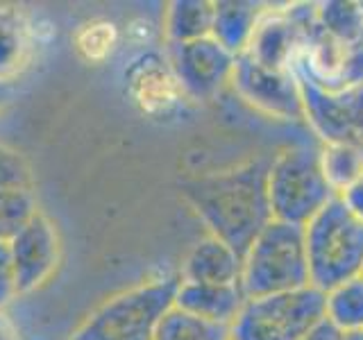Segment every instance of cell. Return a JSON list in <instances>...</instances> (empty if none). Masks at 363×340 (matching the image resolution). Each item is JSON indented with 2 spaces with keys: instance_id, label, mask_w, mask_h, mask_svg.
I'll return each mask as SVG.
<instances>
[{
  "instance_id": "6da1fadb",
  "label": "cell",
  "mask_w": 363,
  "mask_h": 340,
  "mask_svg": "<svg viewBox=\"0 0 363 340\" xmlns=\"http://www.w3.org/2000/svg\"><path fill=\"white\" fill-rule=\"evenodd\" d=\"M270 159H257L232 170L191 179L182 196L191 204L207 232L238 254H245L255 236L272 220L266 173Z\"/></svg>"
},
{
  "instance_id": "7a4b0ae2",
  "label": "cell",
  "mask_w": 363,
  "mask_h": 340,
  "mask_svg": "<svg viewBox=\"0 0 363 340\" xmlns=\"http://www.w3.org/2000/svg\"><path fill=\"white\" fill-rule=\"evenodd\" d=\"M179 275H162L121 290L91 311L68 340H152L175 306Z\"/></svg>"
},
{
  "instance_id": "3957f363",
  "label": "cell",
  "mask_w": 363,
  "mask_h": 340,
  "mask_svg": "<svg viewBox=\"0 0 363 340\" xmlns=\"http://www.w3.org/2000/svg\"><path fill=\"white\" fill-rule=\"evenodd\" d=\"M238 286L245 300L309 286L304 227L270 220L245 249Z\"/></svg>"
},
{
  "instance_id": "277c9868",
  "label": "cell",
  "mask_w": 363,
  "mask_h": 340,
  "mask_svg": "<svg viewBox=\"0 0 363 340\" xmlns=\"http://www.w3.org/2000/svg\"><path fill=\"white\" fill-rule=\"evenodd\" d=\"M309 286L327 293L363 275V222L334 198L304 225Z\"/></svg>"
},
{
  "instance_id": "5b68a950",
  "label": "cell",
  "mask_w": 363,
  "mask_h": 340,
  "mask_svg": "<svg viewBox=\"0 0 363 340\" xmlns=\"http://www.w3.org/2000/svg\"><path fill=\"white\" fill-rule=\"evenodd\" d=\"M272 220L304 227L336 198L327 184L320 152L313 145H289L272 154L266 173Z\"/></svg>"
},
{
  "instance_id": "8992f818",
  "label": "cell",
  "mask_w": 363,
  "mask_h": 340,
  "mask_svg": "<svg viewBox=\"0 0 363 340\" xmlns=\"http://www.w3.org/2000/svg\"><path fill=\"white\" fill-rule=\"evenodd\" d=\"M325 317V293L313 286L247 298L230 324L232 340H302Z\"/></svg>"
},
{
  "instance_id": "52a82bcc",
  "label": "cell",
  "mask_w": 363,
  "mask_h": 340,
  "mask_svg": "<svg viewBox=\"0 0 363 340\" xmlns=\"http://www.w3.org/2000/svg\"><path fill=\"white\" fill-rule=\"evenodd\" d=\"M123 86L132 105L152 120H175L191 105L164 50L136 52L123 71Z\"/></svg>"
},
{
  "instance_id": "ba28073f",
  "label": "cell",
  "mask_w": 363,
  "mask_h": 340,
  "mask_svg": "<svg viewBox=\"0 0 363 340\" xmlns=\"http://www.w3.org/2000/svg\"><path fill=\"white\" fill-rule=\"evenodd\" d=\"M304 105V123L320 143L363 147V86L327 91L298 77Z\"/></svg>"
},
{
  "instance_id": "9c48e42d",
  "label": "cell",
  "mask_w": 363,
  "mask_h": 340,
  "mask_svg": "<svg viewBox=\"0 0 363 340\" xmlns=\"http://www.w3.org/2000/svg\"><path fill=\"white\" fill-rule=\"evenodd\" d=\"M230 86L245 105L277 120H304V105L298 75L293 71H275L238 55Z\"/></svg>"
},
{
  "instance_id": "30bf717a",
  "label": "cell",
  "mask_w": 363,
  "mask_h": 340,
  "mask_svg": "<svg viewBox=\"0 0 363 340\" xmlns=\"http://www.w3.org/2000/svg\"><path fill=\"white\" fill-rule=\"evenodd\" d=\"M11 272L16 295L37 293L62 266L64 247L57 222L45 211H37L32 220L9 241Z\"/></svg>"
},
{
  "instance_id": "8fae6325",
  "label": "cell",
  "mask_w": 363,
  "mask_h": 340,
  "mask_svg": "<svg viewBox=\"0 0 363 340\" xmlns=\"http://www.w3.org/2000/svg\"><path fill=\"white\" fill-rule=\"evenodd\" d=\"M164 55L191 102L216 100L225 86H230L236 57L211 37L189 43H164Z\"/></svg>"
},
{
  "instance_id": "7c38bea8",
  "label": "cell",
  "mask_w": 363,
  "mask_h": 340,
  "mask_svg": "<svg viewBox=\"0 0 363 340\" xmlns=\"http://www.w3.org/2000/svg\"><path fill=\"white\" fill-rule=\"evenodd\" d=\"M243 256L220 238L207 234L193 245L179 266V279L193 283H238Z\"/></svg>"
},
{
  "instance_id": "4fadbf2b",
  "label": "cell",
  "mask_w": 363,
  "mask_h": 340,
  "mask_svg": "<svg viewBox=\"0 0 363 340\" xmlns=\"http://www.w3.org/2000/svg\"><path fill=\"white\" fill-rule=\"evenodd\" d=\"M245 302V295L238 283H193V281H182L175 295V306L182 311H186L202 320L230 327L241 306Z\"/></svg>"
},
{
  "instance_id": "5bb4252c",
  "label": "cell",
  "mask_w": 363,
  "mask_h": 340,
  "mask_svg": "<svg viewBox=\"0 0 363 340\" xmlns=\"http://www.w3.org/2000/svg\"><path fill=\"white\" fill-rule=\"evenodd\" d=\"M37 48L28 11L0 5V84L14 82L26 73Z\"/></svg>"
},
{
  "instance_id": "9a60e30c",
  "label": "cell",
  "mask_w": 363,
  "mask_h": 340,
  "mask_svg": "<svg viewBox=\"0 0 363 340\" xmlns=\"http://www.w3.org/2000/svg\"><path fill=\"white\" fill-rule=\"evenodd\" d=\"M264 9L266 5L252 3V0H216L211 39L218 41L234 57L243 55Z\"/></svg>"
},
{
  "instance_id": "2e32d148",
  "label": "cell",
  "mask_w": 363,
  "mask_h": 340,
  "mask_svg": "<svg viewBox=\"0 0 363 340\" xmlns=\"http://www.w3.org/2000/svg\"><path fill=\"white\" fill-rule=\"evenodd\" d=\"M213 0H173L162 16L164 43H189L211 37Z\"/></svg>"
},
{
  "instance_id": "e0dca14e",
  "label": "cell",
  "mask_w": 363,
  "mask_h": 340,
  "mask_svg": "<svg viewBox=\"0 0 363 340\" xmlns=\"http://www.w3.org/2000/svg\"><path fill=\"white\" fill-rule=\"evenodd\" d=\"M123 41V30L116 21L98 16L79 23L73 32V50L89 66H100L116 55Z\"/></svg>"
},
{
  "instance_id": "ac0fdd59",
  "label": "cell",
  "mask_w": 363,
  "mask_h": 340,
  "mask_svg": "<svg viewBox=\"0 0 363 340\" xmlns=\"http://www.w3.org/2000/svg\"><path fill=\"white\" fill-rule=\"evenodd\" d=\"M325 320L345 336L363 334V275L325 293Z\"/></svg>"
},
{
  "instance_id": "d6986e66",
  "label": "cell",
  "mask_w": 363,
  "mask_h": 340,
  "mask_svg": "<svg viewBox=\"0 0 363 340\" xmlns=\"http://www.w3.org/2000/svg\"><path fill=\"white\" fill-rule=\"evenodd\" d=\"M318 152H320L325 179L336 196L363 175V147L345 143H320Z\"/></svg>"
},
{
  "instance_id": "ffe728a7",
  "label": "cell",
  "mask_w": 363,
  "mask_h": 340,
  "mask_svg": "<svg viewBox=\"0 0 363 340\" xmlns=\"http://www.w3.org/2000/svg\"><path fill=\"white\" fill-rule=\"evenodd\" d=\"M315 16L320 30L340 43H352L363 37V3H352V0L315 3Z\"/></svg>"
},
{
  "instance_id": "44dd1931",
  "label": "cell",
  "mask_w": 363,
  "mask_h": 340,
  "mask_svg": "<svg viewBox=\"0 0 363 340\" xmlns=\"http://www.w3.org/2000/svg\"><path fill=\"white\" fill-rule=\"evenodd\" d=\"M152 340H232L230 327L213 324L173 306L159 322Z\"/></svg>"
},
{
  "instance_id": "7402d4cb",
  "label": "cell",
  "mask_w": 363,
  "mask_h": 340,
  "mask_svg": "<svg viewBox=\"0 0 363 340\" xmlns=\"http://www.w3.org/2000/svg\"><path fill=\"white\" fill-rule=\"evenodd\" d=\"M37 211L39 202L32 188L0 191V241L9 243Z\"/></svg>"
},
{
  "instance_id": "603a6c76",
  "label": "cell",
  "mask_w": 363,
  "mask_h": 340,
  "mask_svg": "<svg viewBox=\"0 0 363 340\" xmlns=\"http://www.w3.org/2000/svg\"><path fill=\"white\" fill-rule=\"evenodd\" d=\"M32 188V170L18 150L0 141V191Z\"/></svg>"
},
{
  "instance_id": "cb8c5ba5",
  "label": "cell",
  "mask_w": 363,
  "mask_h": 340,
  "mask_svg": "<svg viewBox=\"0 0 363 340\" xmlns=\"http://www.w3.org/2000/svg\"><path fill=\"white\" fill-rule=\"evenodd\" d=\"M347 86H363V37L359 41L345 43L340 89H347Z\"/></svg>"
},
{
  "instance_id": "d4e9b609",
  "label": "cell",
  "mask_w": 363,
  "mask_h": 340,
  "mask_svg": "<svg viewBox=\"0 0 363 340\" xmlns=\"http://www.w3.org/2000/svg\"><path fill=\"white\" fill-rule=\"evenodd\" d=\"M157 32H162V28H157L152 21H147L143 16L139 18H132L128 26L123 30V39L130 41L134 48H143V50H150V43L155 41Z\"/></svg>"
},
{
  "instance_id": "484cf974",
  "label": "cell",
  "mask_w": 363,
  "mask_h": 340,
  "mask_svg": "<svg viewBox=\"0 0 363 340\" xmlns=\"http://www.w3.org/2000/svg\"><path fill=\"white\" fill-rule=\"evenodd\" d=\"M16 286H14V272H11V256H9V243L0 241V311H5L11 300H16Z\"/></svg>"
},
{
  "instance_id": "4316f807",
  "label": "cell",
  "mask_w": 363,
  "mask_h": 340,
  "mask_svg": "<svg viewBox=\"0 0 363 340\" xmlns=\"http://www.w3.org/2000/svg\"><path fill=\"white\" fill-rule=\"evenodd\" d=\"M336 198L345 204V209L354 215L357 220L363 222V175L354 181V184H350L343 193H338Z\"/></svg>"
},
{
  "instance_id": "83f0119b",
  "label": "cell",
  "mask_w": 363,
  "mask_h": 340,
  "mask_svg": "<svg viewBox=\"0 0 363 340\" xmlns=\"http://www.w3.org/2000/svg\"><path fill=\"white\" fill-rule=\"evenodd\" d=\"M302 340H345V334L336 329L332 322H327L325 317L318 322L309 334H306Z\"/></svg>"
},
{
  "instance_id": "f1b7e54d",
  "label": "cell",
  "mask_w": 363,
  "mask_h": 340,
  "mask_svg": "<svg viewBox=\"0 0 363 340\" xmlns=\"http://www.w3.org/2000/svg\"><path fill=\"white\" fill-rule=\"evenodd\" d=\"M0 340H23L18 324L11 320V315L5 311H0Z\"/></svg>"
},
{
  "instance_id": "f546056e",
  "label": "cell",
  "mask_w": 363,
  "mask_h": 340,
  "mask_svg": "<svg viewBox=\"0 0 363 340\" xmlns=\"http://www.w3.org/2000/svg\"><path fill=\"white\" fill-rule=\"evenodd\" d=\"M345 340H363V334H352V336H345Z\"/></svg>"
}]
</instances>
